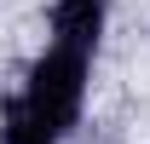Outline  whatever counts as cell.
Segmentation results:
<instances>
[{"label":"cell","mask_w":150,"mask_h":144,"mask_svg":"<svg viewBox=\"0 0 150 144\" xmlns=\"http://www.w3.org/2000/svg\"><path fill=\"white\" fill-rule=\"evenodd\" d=\"M98 29H104V0H58L52 6V46L64 52H93Z\"/></svg>","instance_id":"7a4b0ae2"},{"label":"cell","mask_w":150,"mask_h":144,"mask_svg":"<svg viewBox=\"0 0 150 144\" xmlns=\"http://www.w3.org/2000/svg\"><path fill=\"white\" fill-rule=\"evenodd\" d=\"M81 98H87V58L81 52H64L52 46L46 58H35V69H29V87H23L18 104L35 115L46 133H69L81 121Z\"/></svg>","instance_id":"6da1fadb"},{"label":"cell","mask_w":150,"mask_h":144,"mask_svg":"<svg viewBox=\"0 0 150 144\" xmlns=\"http://www.w3.org/2000/svg\"><path fill=\"white\" fill-rule=\"evenodd\" d=\"M0 144H52V133H46V127L12 98V104L0 109Z\"/></svg>","instance_id":"3957f363"}]
</instances>
